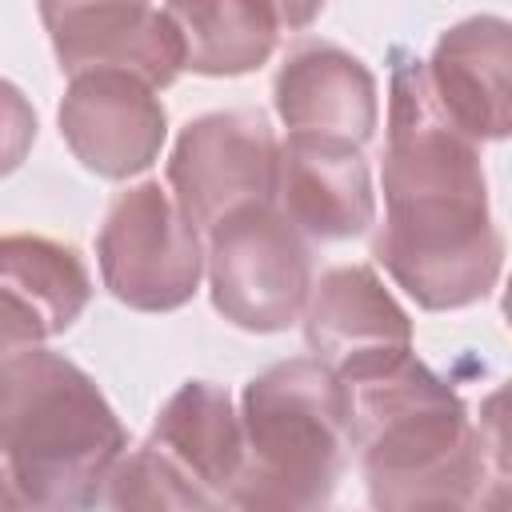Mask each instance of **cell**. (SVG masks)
Wrapping results in <instances>:
<instances>
[{
  "mask_svg": "<svg viewBox=\"0 0 512 512\" xmlns=\"http://www.w3.org/2000/svg\"><path fill=\"white\" fill-rule=\"evenodd\" d=\"M428 92L444 120L472 144L512 132V24L504 16H468L452 24L428 64Z\"/></svg>",
  "mask_w": 512,
  "mask_h": 512,
  "instance_id": "8fae6325",
  "label": "cell"
},
{
  "mask_svg": "<svg viewBox=\"0 0 512 512\" xmlns=\"http://www.w3.org/2000/svg\"><path fill=\"white\" fill-rule=\"evenodd\" d=\"M408 512H508V472H496L480 484H468V488H456L444 496H432Z\"/></svg>",
  "mask_w": 512,
  "mask_h": 512,
  "instance_id": "ffe728a7",
  "label": "cell"
},
{
  "mask_svg": "<svg viewBox=\"0 0 512 512\" xmlns=\"http://www.w3.org/2000/svg\"><path fill=\"white\" fill-rule=\"evenodd\" d=\"M0 448L24 512H92L128 432L80 364L36 348L0 376Z\"/></svg>",
  "mask_w": 512,
  "mask_h": 512,
  "instance_id": "3957f363",
  "label": "cell"
},
{
  "mask_svg": "<svg viewBox=\"0 0 512 512\" xmlns=\"http://www.w3.org/2000/svg\"><path fill=\"white\" fill-rule=\"evenodd\" d=\"M244 468L232 512H324L348 464V388L316 360L264 368L240 392Z\"/></svg>",
  "mask_w": 512,
  "mask_h": 512,
  "instance_id": "277c9868",
  "label": "cell"
},
{
  "mask_svg": "<svg viewBox=\"0 0 512 512\" xmlns=\"http://www.w3.org/2000/svg\"><path fill=\"white\" fill-rule=\"evenodd\" d=\"M304 336L312 356L344 388L412 356V320L368 264L320 272L304 304Z\"/></svg>",
  "mask_w": 512,
  "mask_h": 512,
  "instance_id": "ba28073f",
  "label": "cell"
},
{
  "mask_svg": "<svg viewBox=\"0 0 512 512\" xmlns=\"http://www.w3.org/2000/svg\"><path fill=\"white\" fill-rule=\"evenodd\" d=\"M272 104L288 136L336 140L352 148H364L380 120L376 76L360 56L328 40H304L284 56Z\"/></svg>",
  "mask_w": 512,
  "mask_h": 512,
  "instance_id": "7c38bea8",
  "label": "cell"
},
{
  "mask_svg": "<svg viewBox=\"0 0 512 512\" xmlns=\"http://www.w3.org/2000/svg\"><path fill=\"white\" fill-rule=\"evenodd\" d=\"M100 500L104 512H232L224 496L192 480L148 440L120 456Z\"/></svg>",
  "mask_w": 512,
  "mask_h": 512,
  "instance_id": "e0dca14e",
  "label": "cell"
},
{
  "mask_svg": "<svg viewBox=\"0 0 512 512\" xmlns=\"http://www.w3.org/2000/svg\"><path fill=\"white\" fill-rule=\"evenodd\" d=\"M60 72H124L152 92L184 72V36L152 4H40Z\"/></svg>",
  "mask_w": 512,
  "mask_h": 512,
  "instance_id": "9c48e42d",
  "label": "cell"
},
{
  "mask_svg": "<svg viewBox=\"0 0 512 512\" xmlns=\"http://www.w3.org/2000/svg\"><path fill=\"white\" fill-rule=\"evenodd\" d=\"M96 260L104 288L136 312H172L188 304L204 276L200 232L156 180L132 184L108 204Z\"/></svg>",
  "mask_w": 512,
  "mask_h": 512,
  "instance_id": "8992f818",
  "label": "cell"
},
{
  "mask_svg": "<svg viewBox=\"0 0 512 512\" xmlns=\"http://www.w3.org/2000/svg\"><path fill=\"white\" fill-rule=\"evenodd\" d=\"M36 144V108L12 84L0 80V176H12Z\"/></svg>",
  "mask_w": 512,
  "mask_h": 512,
  "instance_id": "ac0fdd59",
  "label": "cell"
},
{
  "mask_svg": "<svg viewBox=\"0 0 512 512\" xmlns=\"http://www.w3.org/2000/svg\"><path fill=\"white\" fill-rule=\"evenodd\" d=\"M184 36V68L200 76H244L260 68L284 24L280 4L252 0H216V4H168Z\"/></svg>",
  "mask_w": 512,
  "mask_h": 512,
  "instance_id": "9a60e30c",
  "label": "cell"
},
{
  "mask_svg": "<svg viewBox=\"0 0 512 512\" xmlns=\"http://www.w3.org/2000/svg\"><path fill=\"white\" fill-rule=\"evenodd\" d=\"M276 164H280V140L264 112L252 108L208 112L188 120L172 144L168 196L192 220L196 232H208L232 208L272 204Z\"/></svg>",
  "mask_w": 512,
  "mask_h": 512,
  "instance_id": "52a82bcc",
  "label": "cell"
},
{
  "mask_svg": "<svg viewBox=\"0 0 512 512\" xmlns=\"http://www.w3.org/2000/svg\"><path fill=\"white\" fill-rule=\"evenodd\" d=\"M0 512H24V500H20V488L12 480V468H8L4 448H0Z\"/></svg>",
  "mask_w": 512,
  "mask_h": 512,
  "instance_id": "44dd1931",
  "label": "cell"
},
{
  "mask_svg": "<svg viewBox=\"0 0 512 512\" xmlns=\"http://www.w3.org/2000/svg\"><path fill=\"white\" fill-rule=\"evenodd\" d=\"M272 204L308 244L352 240L368 232L376 224V192L364 148L288 136L280 144Z\"/></svg>",
  "mask_w": 512,
  "mask_h": 512,
  "instance_id": "4fadbf2b",
  "label": "cell"
},
{
  "mask_svg": "<svg viewBox=\"0 0 512 512\" xmlns=\"http://www.w3.org/2000/svg\"><path fill=\"white\" fill-rule=\"evenodd\" d=\"M168 460L216 496H232L244 468V432L232 392L212 380H184L152 420V436ZM232 504V500H228Z\"/></svg>",
  "mask_w": 512,
  "mask_h": 512,
  "instance_id": "5bb4252c",
  "label": "cell"
},
{
  "mask_svg": "<svg viewBox=\"0 0 512 512\" xmlns=\"http://www.w3.org/2000/svg\"><path fill=\"white\" fill-rule=\"evenodd\" d=\"M392 56L380 172L384 224L372 236V256L420 308H468L496 288L504 264L480 144L444 120L424 64L404 48Z\"/></svg>",
  "mask_w": 512,
  "mask_h": 512,
  "instance_id": "6da1fadb",
  "label": "cell"
},
{
  "mask_svg": "<svg viewBox=\"0 0 512 512\" xmlns=\"http://www.w3.org/2000/svg\"><path fill=\"white\" fill-rule=\"evenodd\" d=\"M0 288L24 300L48 328V336L68 332L92 300V276L76 248L32 232L0 236Z\"/></svg>",
  "mask_w": 512,
  "mask_h": 512,
  "instance_id": "2e32d148",
  "label": "cell"
},
{
  "mask_svg": "<svg viewBox=\"0 0 512 512\" xmlns=\"http://www.w3.org/2000/svg\"><path fill=\"white\" fill-rule=\"evenodd\" d=\"M348 404V440L360 452L376 512H408L432 496L508 472L500 420L472 424L460 392L416 352L352 384Z\"/></svg>",
  "mask_w": 512,
  "mask_h": 512,
  "instance_id": "7a4b0ae2",
  "label": "cell"
},
{
  "mask_svg": "<svg viewBox=\"0 0 512 512\" xmlns=\"http://www.w3.org/2000/svg\"><path fill=\"white\" fill-rule=\"evenodd\" d=\"M56 116L72 156L104 180H128L144 172L168 136V112L160 96L124 72L72 76Z\"/></svg>",
  "mask_w": 512,
  "mask_h": 512,
  "instance_id": "30bf717a",
  "label": "cell"
},
{
  "mask_svg": "<svg viewBox=\"0 0 512 512\" xmlns=\"http://www.w3.org/2000/svg\"><path fill=\"white\" fill-rule=\"evenodd\" d=\"M44 340H52L48 328H44V320H40L24 300H16L12 292L0 288V376H4L20 356L44 348Z\"/></svg>",
  "mask_w": 512,
  "mask_h": 512,
  "instance_id": "d6986e66",
  "label": "cell"
},
{
  "mask_svg": "<svg viewBox=\"0 0 512 512\" xmlns=\"http://www.w3.org/2000/svg\"><path fill=\"white\" fill-rule=\"evenodd\" d=\"M204 272L216 312L244 332H284L312 292L308 240L276 204H244L208 228Z\"/></svg>",
  "mask_w": 512,
  "mask_h": 512,
  "instance_id": "5b68a950",
  "label": "cell"
}]
</instances>
